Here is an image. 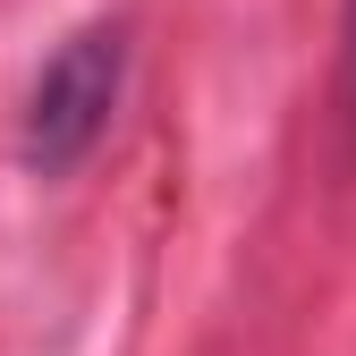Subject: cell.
I'll return each instance as SVG.
<instances>
[{"label":"cell","mask_w":356,"mask_h":356,"mask_svg":"<svg viewBox=\"0 0 356 356\" xmlns=\"http://www.w3.org/2000/svg\"><path fill=\"white\" fill-rule=\"evenodd\" d=\"M119 85H127V26L94 17L76 26L51 60H42L34 94H26V127H17V153L34 178H68L85 153L102 145V127L119 111Z\"/></svg>","instance_id":"cell-1"}]
</instances>
